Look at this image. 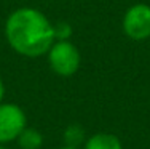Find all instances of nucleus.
Returning a JSON list of instances; mask_svg holds the SVG:
<instances>
[{"mask_svg":"<svg viewBox=\"0 0 150 149\" xmlns=\"http://www.w3.org/2000/svg\"><path fill=\"white\" fill-rule=\"evenodd\" d=\"M5 37L18 55L38 58L56 42L54 26L42 11L30 6L18 8L6 18Z\"/></svg>","mask_w":150,"mask_h":149,"instance_id":"obj_1","label":"nucleus"},{"mask_svg":"<svg viewBox=\"0 0 150 149\" xmlns=\"http://www.w3.org/2000/svg\"><path fill=\"white\" fill-rule=\"evenodd\" d=\"M46 55L50 67L61 77L74 76L81 63L78 48L69 40H56Z\"/></svg>","mask_w":150,"mask_h":149,"instance_id":"obj_2","label":"nucleus"},{"mask_svg":"<svg viewBox=\"0 0 150 149\" xmlns=\"http://www.w3.org/2000/svg\"><path fill=\"white\" fill-rule=\"evenodd\" d=\"M27 127V117L23 108L13 103H0V144L16 141Z\"/></svg>","mask_w":150,"mask_h":149,"instance_id":"obj_3","label":"nucleus"},{"mask_svg":"<svg viewBox=\"0 0 150 149\" xmlns=\"http://www.w3.org/2000/svg\"><path fill=\"white\" fill-rule=\"evenodd\" d=\"M121 27L131 40H147L150 37V5L136 3L129 6L123 16Z\"/></svg>","mask_w":150,"mask_h":149,"instance_id":"obj_4","label":"nucleus"},{"mask_svg":"<svg viewBox=\"0 0 150 149\" xmlns=\"http://www.w3.org/2000/svg\"><path fill=\"white\" fill-rule=\"evenodd\" d=\"M83 149H123V144L112 133H94L85 141Z\"/></svg>","mask_w":150,"mask_h":149,"instance_id":"obj_5","label":"nucleus"},{"mask_svg":"<svg viewBox=\"0 0 150 149\" xmlns=\"http://www.w3.org/2000/svg\"><path fill=\"white\" fill-rule=\"evenodd\" d=\"M18 146L21 149H40L43 146V136L35 128H24L18 136Z\"/></svg>","mask_w":150,"mask_h":149,"instance_id":"obj_6","label":"nucleus"},{"mask_svg":"<svg viewBox=\"0 0 150 149\" xmlns=\"http://www.w3.org/2000/svg\"><path fill=\"white\" fill-rule=\"evenodd\" d=\"M64 141H66V146L70 148H78L81 143L85 144V130L81 128L78 123H72L64 130Z\"/></svg>","mask_w":150,"mask_h":149,"instance_id":"obj_7","label":"nucleus"},{"mask_svg":"<svg viewBox=\"0 0 150 149\" xmlns=\"http://www.w3.org/2000/svg\"><path fill=\"white\" fill-rule=\"evenodd\" d=\"M72 37V27L69 23H58L54 26V38L56 40H69Z\"/></svg>","mask_w":150,"mask_h":149,"instance_id":"obj_8","label":"nucleus"},{"mask_svg":"<svg viewBox=\"0 0 150 149\" xmlns=\"http://www.w3.org/2000/svg\"><path fill=\"white\" fill-rule=\"evenodd\" d=\"M3 96H5V85L0 79V103H3Z\"/></svg>","mask_w":150,"mask_h":149,"instance_id":"obj_9","label":"nucleus"},{"mask_svg":"<svg viewBox=\"0 0 150 149\" xmlns=\"http://www.w3.org/2000/svg\"><path fill=\"white\" fill-rule=\"evenodd\" d=\"M59 149H78V148H70V146H64V148H59Z\"/></svg>","mask_w":150,"mask_h":149,"instance_id":"obj_10","label":"nucleus"},{"mask_svg":"<svg viewBox=\"0 0 150 149\" xmlns=\"http://www.w3.org/2000/svg\"><path fill=\"white\" fill-rule=\"evenodd\" d=\"M0 149H8V148H6L5 144H0Z\"/></svg>","mask_w":150,"mask_h":149,"instance_id":"obj_11","label":"nucleus"}]
</instances>
